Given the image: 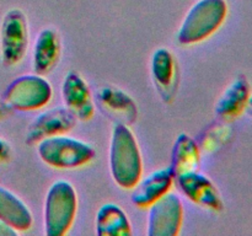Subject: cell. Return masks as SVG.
<instances>
[{
	"label": "cell",
	"instance_id": "cell-9",
	"mask_svg": "<svg viewBox=\"0 0 252 236\" xmlns=\"http://www.w3.org/2000/svg\"><path fill=\"white\" fill-rule=\"evenodd\" d=\"M76 124V117L66 107H54L39 113L26 132V144L33 145L46 138L66 134Z\"/></svg>",
	"mask_w": 252,
	"mask_h": 236
},
{
	"label": "cell",
	"instance_id": "cell-11",
	"mask_svg": "<svg viewBox=\"0 0 252 236\" xmlns=\"http://www.w3.org/2000/svg\"><path fill=\"white\" fill-rule=\"evenodd\" d=\"M62 97L65 107L73 113L76 119L86 122L95 115V103L90 88L80 74L70 71L62 84Z\"/></svg>",
	"mask_w": 252,
	"mask_h": 236
},
{
	"label": "cell",
	"instance_id": "cell-22",
	"mask_svg": "<svg viewBox=\"0 0 252 236\" xmlns=\"http://www.w3.org/2000/svg\"><path fill=\"white\" fill-rule=\"evenodd\" d=\"M10 113H11V107L5 101L0 100V119L9 117Z\"/></svg>",
	"mask_w": 252,
	"mask_h": 236
},
{
	"label": "cell",
	"instance_id": "cell-7",
	"mask_svg": "<svg viewBox=\"0 0 252 236\" xmlns=\"http://www.w3.org/2000/svg\"><path fill=\"white\" fill-rule=\"evenodd\" d=\"M148 209V235H179L184 221V206L177 194L169 192Z\"/></svg>",
	"mask_w": 252,
	"mask_h": 236
},
{
	"label": "cell",
	"instance_id": "cell-16",
	"mask_svg": "<svg viewBox=\"0 0 252 236\" xmlns=\"http://www.w3.org/2000/svg\"><path fill=\"white\" fill-rule=\"evenodd\" d=\"M0 220L17 231L29 230L33 223L29 206L9 189L0 186Z\"/></svg>",
	"mask_w": 252,
	"mask_h": 236
},
{
	"label": "cell",
	"instance_id": "cell-8",
	"mask_svg": "<svg viewBox=\"0 0 252 236\" xmlns=\"http://www.w3.org/2000/svg\"><path fill=\"white\" fill-rule=\"evenodd\" d=\"M175 179L182 193L194 204L212 211L223 210L224 203L220 193L208 176L193 170L177 175Z\"/></svg>",
	"mask_w": 252,
	"mask_h": 236
},
{
	"label": "cell",
	"instance_id": "cell-13",
	"mask_svg": "<svg viewBox=\"0 0 252 236\" xmlns=\"http://www.w3.org/2000/svg\"><path fill=\"white\" fill-rule=\"evenodd\" d=\"M152 76L158 91L165 102L174 100L179 83L177 61L167 48H159L153 53L150 61Z\"/></svg>",
	"mask_w": 252,
	"mask_h": 236
},
{
	"label": "cell",
	"instance_id": "cell-18",
	"mask_svg": "<svg viewBox=\"0 0 252 236\" xmlns=\"http://www.w3.org/2000/svg\"><path fill=\"white\" fill-rule=\"evenodd\" d=\"M201 160V150L198 144L189 134H180L172 148L171 169L175 177L185 172L197 170Z\"/></svg>",
	"mask_w": 252,
	"mask_h": 236
},
{
	"label": "cell",
	"instance_id": "cell-15",
	"mask_svg": "<svg viewBox=\"0 0 252 236\" xmlns=\"http://www.w3.org/2000/svg\"><path fill=\"white\" fill-rule=\"evenodd\" d=\"M59 34L52 29H43L37 36L32 52V68L36 74H48L58 64L61 58Z\"/></svg>",
	"mask_w": 252,
	"mask_h": 236
},
{
	"label": "cell",
	"instance_id": "cell-6",
	"mask_svg": "<svg viewBox=\"0 0 252 236\" xmlns=\"http://www.w3.org/2000/svg\"><path fill=\"white\" fill-rule=\"evenodd\" d=\"M29 47V25L24 12L10 10L4 16L0 27V51L2 63L7 66L19 64Z\"/></svg>",
	"mask_w": 252,
	"mask_h": 236
},
{
	"label": "cell",
	"instance_id": "cell-20",
	"mask_svg": "<svg viewBox=\"0 0 252 236\" xmlns=\"http://www.w3.org/2000/svg\"><path fill=\"white\" fill-rule=\"evenodd\" d=\"M12 150L6 140L0 138V162H6L11 159Z\"/></svg>",
	"mask_w": 252,
	"mask_h": 236
},
{
	"label": "cell",
	"instance_id": "cell-14",
	"mask_svg": "<svg viewBox=\"0 0 252 236\" xmlns=\"http://www.w3.org/2000/svg\"><path fill=\"white\" fill-rule=\"evenodd\" d=\"M251 95V86L245 75H238L219 96L216 103L217 117L224 122L236 119L246 111L249 97Z\"/></svg>",
	"mask_w": 252,
	"mask_h": 236
},
{
	"label": "cell",
	"instance_id": "cell-2",
	"mask_svg": "<svg viewBox=\"0 0 252 236\" xmlns=\"http://www.w3.org/2000/svg\"><path fill=\"white\" fill-rule=\"evenodd\" d=\"M226 15L225 0H198L185 16L177 31V42L189 46L209 38L224 24Z\"/></svg>",
	"mask_w": 252,
	"mask_h": 236
},
{
	"label": "cell",
	"instance_id": "cell-17",
	"mask_svg": "<svg viewBox=\"0 0 252 236\" xmlns=\"http://www.w3.org/2000/svg\"><path fill=\"white\" fill-rule=\"evenodd\" d=\"M96 234L98 236H128L132 225L126 211L115 203H106L96 214Z\"/></svg>",
	"mask_w": 252,
	"mask_h": 236
},
{
	"label": "cell",
	"instance_id": "cell-10",
	"mask_svg": "<svg viewBox=\"0 0 252 236\" xmlns=\"http://www.w3.org/2000/svg\"><path fill=\"white\" fill-rule=\"evenodd\" d=\"M96 101L101 111L111 119L122 124H133L138 118V106L122 88L106 85L98 88Z\"/></svg>",
	"mask_w": 252,
	"mask_h": 236
},
{
	"label": "cell",
	"instance_id": "cell-23",
	"mask_svg": "<svg viewBox=\"0 0 252 236\" xmlns=\"http://www.w3.org/2000/svg\"><path fill=\"white\" fill-rule=\"evenodd\" d=\"M246 111H248L249 115L252 116V95H250V97H249L248 106H246Z\"/></svg>",
	"mask_w": 252,
	"mask_h": 236
},
{
	"label": "cell",
	"instance_id": "cell-5",
	"mask_svg": "<svg viewBox=\"0 0 252 236\" xmlns=\"http://www.w3.org/2000/svg\"><path fill=\"white\" fill-rule=\"evenodd\" d=\"M52 95L49 81L34 73L15 79L5 91L4 101L14 110L34 111L48 105Z\"/></svg>",
	"mask_w": 252,
	"mask_h": 236
},
{
	"label": "cell",
	"instance_id": "cell-19",
	"mask_svg": "<svg viewBox=\"0 0 252 236\" xmlns=\"http://www.w3.org/2000/svg\"><path fill=\"white\" fill-rule=\"evenodd\" d=\"M231 137V129L225 123H216L209 127L199 140V150L207 154L220 149Z\"/></svg>",
	"mask_w": 252,
	"mask_h": 236
},
{
	"label": "cell",
	"instance_id": "cell-3",
	"mask_svg": "<svg viewBox=\"0 0 252 236\" xmlns=\"http://www.w3.org/2000/svg\"><path fill=\"white\" fill-rule=\"evenodd\" d=\"M37 152L44 164L59 170L78 169L96 156V150L89 143L66 134L41 140L37 143Z\"/></svg>",
	"mask_w": 252,
	"mask_h": 236
},
{
	"label": "cell",
	"instance_id": "cell-21",
	"mask_svg": "<svg viewBox=\"0 0 252 236\" xmlns=\"http://www.w3.org/2000/svg\"><path fill=\"white\" fill-rule=\"evenodd\" d=\"M17 233H19V231L15 230L14 228H11L9 224L0 220V236H11V235H16Z\"/></svg>",
	"mask_w": 252,
	"mask_h": 236
},
{
	"label": "cell",
	"instance_id": "cell-12",
	"mask_svg": "<svg viewBox=\"0 0 252 236\" xmlns=\"http://www.w3.org/2000/svg\"><path fill=\"white\" fill-rule=\"evenodd\" d=\"M175 181V174L171 167L153 171L144 178H140L133 188L132 202L139 209H148L169 193Z\"/></svg>",
	"mask_w": 252,
	"mask_h": 236
},
{
	"label": "cell",
	"instance_id": "cell-1",
	"mask_svg": "<svg viewBox=\"0 0 252 236\" xmlns=\"http://www.w3.org/2000/svg\"><path fill=\"white\" fill-rule=\"evenodd\" d=\"M110 171L121 188L133 189L143 175L139 145L127 124L116 123L110 142Z\"/></svg>",
	"mask_w": 252,
	"mask_h": 236
},
{
	"label": "cell",
	"instance_id": "cell-4",
	"mask_svg": "<svg viewBox=\"0 0 252 236\" xmlns=\"http://www.w3.org/2000/svg\"><path fill=\"white\" fill-rule=\"evenodd\" d=\"M78 209L75 188L68 181H57L49 187L44 202V233L63 236L70 230Z\"/></svg>",
	"mask_w": 252,
	"mask_h": 236
}]
</instances>
